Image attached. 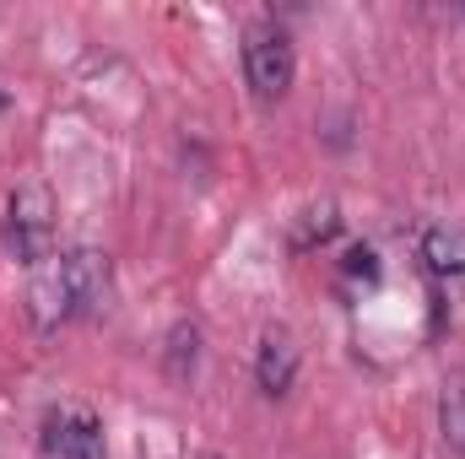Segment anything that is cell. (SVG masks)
Segmentation results:
<instances>
[{"label": "cell", "instance_id": "cell-4", "mask_svg": "<svg viewBox=\"0 0 465 459\" xmlns=\"http://www.w3.org/2000/svg\"><path fill=\"white\" fill-rule=\"evenodd\" d=\"M44 454L49 459H109V449H104V422L87 405H76V400L54 405L44 416Z\"/></svg>", "mask_w": 465, "mask_h": 459}, {"label": "cell", "instance_id": "cell-7", "mask_svg": "<svg viewBox=\"0 0 465 459\" xmlns=\"http://www.w3.org/2000/svg\"><path fill=\"white\" fill-rule=\"evenodd\" d=\"M439 438L455 454H465V373L444 378V389H439Z\"/></svg>", "mask_w": 465, "mask_h": 459}, {"label": "cell", "instance_id": "cell-9", "mask_svg": "<svg viewBox=\"0 0 465 459\" xmlns=\"http://www.w3.org/2000/svg\"><path fill=\"white\" fill-rule=\"evenodd\" d=\"M195 356H201V330L195 325H173V336H168V367L184 378L195 367Z\"/></svg>", "mask_w": 465, "mask_h": 459}, {"label": "cell", "instance_id": "cell-3", "mask_svg": "<svg viewBox=\"0 0 465 459\" xmlns=\"http://www.w3.org/2000/svg\"><path fill=\"white\" fill-rule=\"evenodd\" d=\"M292 76H298V54H292V38L282 22H254L243 33V82L260 103H282L292 93Z\"/></svg>", "mask_w": 465, "mask_h": 459}, {"label": "cell", "instance_id": "cell-6", "mask_svg": "<svg viewBox=\"0 0 465 459\" xmlns=\"http://www.w3.org/2000/svg\"><path fill=\"white\" fill-rule=\"evenodd\" d=\"M422 265H428L439 281H455V276H465V228H455V222H439V228L422 232Z\"/></svg>", "mask_w": 465, "mask_h": 459}, {"label": "cell", "instance_id": "cell-2", "mask_svg": "<svg viewBox=\"0 0 465 459\" xmlns=\"http://www.w3.org/2000/svg\"><path fill=\"white\" fill-rule=\"evenodd\" d=\"M5 249L27 270L54 259V195H49V184L27 179V184L11 190V200H5Z\"/></svg>", "mask_w": 465, "mask_h": 459}, {"label": "cell", "instance_id": "cell-11", "mask_svg": "<svg viewBox=\"0 0 465 459\" xmlns=\"http://www.w3.org/2000/svg\"><path fill=\"white\" fill-rule=\"evenodd\" d=\"M201 459H217V454H201Z\"/></svg>", "mask_w": 465, "mask_h": 459}, {"label": "cell", "instance_id": "cell-8", "mask_svg": "<svg viewBox=\"0 0 465 459\" xmlns=\"http://www.w3.org/2000/svg\"><path fill=\"white\" fill-rule=\"evenodd\" d=\"M341 232V217H336V200H320L303 211V222L292 228V249H314V243H331Z\"/></svg>", "mask_w": 465, "mask_h": 459}, {"label": "cell", "instance_id": "cell-5", "mask_svg": "<svg viewBox=\"0 0 465 459\" xmlns=\"http://www.w3.org/2000/svg\"><path fill=\"white\" fill-rule=\"evenodd\" d=\"M292 378H298V341H292V330H265L260 336V356H254V384L276 400V395L292 389Z\"/></svg>", "mask_w": 465, "mask_h": 459}, {"label": "cell", "instance_id": "cell-10", "mask_svg": "<svg viewBox=\"0 0 465 459\" xmlns=\"http://www.w3.org/2000/svg\"><path fill=\"white\" fill-rule=\"evenodd\" d=\"M347 270H351V276H368V281H373V276H379L373 249H351V254H347Z\"/></svg>", "mask_w": 465, "mask_h": 459}, {"label": "cell", "instance_id": "cell-1", "mask_svg": "<svg viewBox=\"0 0 465 459\" xmlns=\"http://www.w3.org/2000/svg\"><path fill=\"white\" fill-rule=\"evenodd\" d=\"M109 287H114V270H109V254L104 249H65L54 259H44L33 270V319L38 330H60L71 319H87L109 303Z\"/></svg>", "mask_w": 465, "mask_h": 459}]
</instances>
